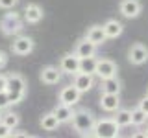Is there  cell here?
<instances>
[{
    "label": "cell",
    "instance_id": "cell-2",
    "mask_svg": "<svg viewBox=\"0 0 148 138\" xmlns=\"http://www.w3.org/2000/svg\"><path fill=\"white\" fill-rule=\"evenodd\" d=\"M71 122H72V127H74V131H76L78 135L87 136V135L92 133V127H95L96 118H95V114H92L91 110L80 109V110H74Z\"/></svg>",
    "mask_w": 148,
    "mask_h": 138
},
{
    "label": "cell",
    "instance_id": "cell-1",
    "mask_svg": "<svg viewBox=\"0 0 148 138\" xmlns=\"http://www.w3.org/2000/svg\"><path fill=\"white\" fill-rule=\"evenodd\" d=\"M26 89H28V83L26 79L21 76V74L13 72L8 76V85H6V92H8V98L11 105H17L24 99L26 96Z\"/></svg>",
    "mask_w": 148,
    "mask_h": 138
},
{
    "label": "cell",
    "instance_id": "cell-4",
    "mask_svg": "<svg viewBox=\"0 0 148 138\" xmlns=\"http://www.w3.org/2000/svg\"><path fill=\"white\" fill-rule=\"evenodd\" d=\"M119 125L113 118H102L95 122V127H92V136L96 138H117L119 136Z\"/></svg>",
    "mask_w": 148,
    "mask_h": 138
},
{
    "label": "cell",
    "instance_id": "cell-19",
    "mask_svg": "<svg viewBox=\"0 0 148 138\" xmlns=\"http://www.w3.org/2000/svg\"><path fill=\"white\" fill-rule=\"evenodd\" d=\"M41 127H43V131H56L59 125H61V122L58 120V116H56L54 112H46L41 116Z\"/></svg>",
    "mask_w": 148,
    "mask_h": 138
},
{
    "label": "cell",
    "instance_id": "cell-24",
    "mask_svg": "<svg viewBox=\"0 0 148 138\" xmlns=\"http://www.w3.org/2000/svg\"><path fill=\"white\" fill-rule=\"evenodd\" d=\"M146 120H148V114L145 112V110H141L139 107L132 110V125L141 127V125H145V123H146Z\"/></svg>",
    "mask_w": 148,
    "mask_h": 138
},
{
    "label": "cell",
    "instance_id": "cell-32",
    "mask_svg": "<svg viewBox=\"0 0 148 138\" xmlns=\"http://www.w3.org/2000/svg\"><path fill=\"white\" fill-rule=\"evenodd\" d=\"M146 96H148V92H146Z\"/></svg>",
    "mask_w": 148,
    "mask_h": 138
},
{
    "label": "cell",
    "instance_id": "cell-7",
    "mask_svg": "<svg viewBox=\"0 0 148 138\" xmlns=\"http://www.w3.org/2000/svg\"><path fill=\"white\" fill-rule=\"evenodd\" d=\"M59 70L65 74H71L74 76L76 72H80V57L76 53H65L61 59H59Z\"/></svg>",
    "mask_w": 148,
    "mask_h": 138
},
{
    "label": "cell",
    "instance_id": "cell-21",
    "mask_svg": "<svg viewBox=\"0 0 148 138\" xmlns=\"http://www.w3.org/2000/svg\"><path fill=\"white\" fill-rule=\"evenodd\" d=\"M113 120L117 122V125L119 127H128V125H132V110H128V109H117L115 110V116Z\"/></svg>",
    "mask_w": 148,
    "mask_h": 138
},
{
    "label": "cell",
    "instance_id": "cell-18",
    "mask_svg": "<svg viewBox=\"0 0 148 138\" xmlns=\"http://www.w3.org/2000/svg\"><path fill=\"white\" fill-rule=\"evenodd\" d=\"M122 30H124V26L120 24L119 20H115V18H109L104 24V31H106V37H108V39H117V37L122 33Z\"/></svg>",
    "mask_w": 148,
    "mask_h": 138
},
{
    "label": "cell",
    "instance_id": "cell-23",
    "mask_svg": "<svg viewBox=\"0 0 148 138\" xmlns=\"http://www.w3.org/2000/svg\"><path fill=\"white\" fill-rule=\"evenodd\" d=\"M95 68H96L95 55H91V57H80V72L92 74V76H95Z\"/></svg>",
    "mask_w": 148,
    "mask_h": 138
},
{
    "label": "cell",
    "instance_id": "cell-12",
    "mask_svg": "<svg viewBox=\"0 0 148 138\" xmlns=\"http://www.w3.org/2000/svg\"><path fill=\"white\" fill-rule=\"evenodd\" d=\"M41 81L45 83V85H58L59 81H61V70H59V66H45L43 70H41Z\"/></svg>",
    "mask_w": 148,
    "mask_h": 138
},
{
    "label": "cell",
    "instance_id": "cell-33",
    "mask_svg": "<svg viewBox=\"0 0 148 138\" xmlns=\"http://www.w3.org/2000/svg\"><path fill=\"white\" fill-rule=\"evenodd\" d=\"M0 112H2V110H0Z\"/></svg>",
    "mask_w": 148,
    "mask_h": 138
},
{
    "label": "cell",
    "instance_id": "cell-25",
    "mask_svg": "<svg viewBox=\"0 0 148 138\" xmlns=\"http://www.w3.org/2000/svg\"><path fill=\"white\" fill-rule=\"evenodd\" d=\"M9 98H8V92L4 90V92H0V110H6L9 107Z\"/></svg>",
    "mask_w": 148,
    "mask_h": 138
},
{
    "label": "cell",
    "instance_id": "cell-8",
    "mask_svg": "<svg viewBox=\"0 0 148 138\" xmlns=\"http://www.w3.org/2000/svg\"><path fill=\"white\" fill-rule=\"evenodd\" d=\"M80 98H82V92L78 90L74 85H67V87H63V89L59 90V103H65V105L74 107V105L80 101Z\"/></svg>",
    "mask_w": 148,
    "mask_h": 138
},
{
    "label": "cell",
    "instance_id": "cell-14",
    "mask_svg": "<svg viewBox=\"0 0 148 138\" xmlns=\"http://www.w3.org/2000/svg\"><path fill=\"white\" fill-rule=\"evenodd\" d=\"M100 107H102V110H106V112H115V110L120 107L119 94H106V92H102V96H100Z\"/></svg>",
    "mask_w": 148,
    "mask_h": 138
},
{
    "label": "cell",
    "instance_id": "cell-22",
    "mask_svg": "<svg viewBox=\"0 0 148 138\" xmlns=\"http://www.w3.org/2000/svg\"><path fill=\"white\" fill-rule=\"evenodd\" d=\"M0 122H4L8 127H11L13 131L18 127L21 123V118H18L17 112H11V110H6V112H0Z\"/></svg>",
    "mask_w": 148,
    "mask_h": 138
},
{
    "label": "cell",
    "instance_id": "cell-30",
    "mask_svg": "<svg viewBox=\"0 0 148 138\" xmlns=\"http://www.w3.org/2000/svg\"><path fill=\"white\" fill-rule=\"evenodd\" d=\"M6 85H8V76L0 74V92H4V90H6Z\"/></svg>",
    "mask_w": 148,
    "mask_h": 138
},
{
    "label": "cell",
    "instance_id": "cell-10",
    "mask_svg": "<svg viewBox=\"0 0 148 138\" xmlns=\"http://www.w3.org/2000/svg\"><path fill=\"white\" fill-rule=\"evenodd\" d=\"M72 85L83 94V92H89V90L92 89V85H95V77H92V74L76 72V74H74V81H72Z\"/></svg>",
    "mask_w": 148,
    "mask_h": 138
},
{
    "label": "cell",
    "instance_id": "cell-5",
    "mask_svg": "<svg viewBox=\"0 0 148 138\" xmlns=\"http://www.w3.org/2000/svg\"><path fill=\"white\" fill-rule=\"evenodd\" d=\"M34 48H35V43H34V39L28 37V35H18L11 43V52L15 55H22V57H24V55H30L34 52Z\"/></svg>",
    "mask_w": 148,
    "mask_h": 138
},
{
    "label": "cell",
    "instance_id": "cell-3",
    "mask_svg": "<svg viewBox=\"0 0 148 138\" xmlns=\"http://www.w3.org/2000/svg\"><path fill=\"white\" fill-rule=\"evenodd\" d=\"M22 26H24V18H22L18 13H6L2 18H0V31L6 37H13L18 35L22 31Z\"/></svg>",
    "mask_w": 148,
    "mask_h": 138
},
{
    "label": "cell",
    "instance_id": "cell-20",
    "mask_svg": "<svg viewBox=\"0 0 148 138\" xmlns=\"http://www.w3.org/2000/svg\"><path fill=\"white\" fill-rule=\"evenodd\" d=\"M52 112L58 116V120L61 123H67V122H71V118H72V114H74V110L71 105H65V103H59V105H56V109L52 110Z\"/></svg>",
    "mask_w": 148,
    "mask_h": 138
},
{
    "label": "cell",
    "instance_id": "cell-16",
    "mask_svg": "<svg viewBox=\"0 0 148 138\" xmlns=\"http://www.w3.org/2000/svg\"><path fill=\"white\" fill-rule=\"evenodd\" d=\"M95 52H96V44H92L87 39H82L74 48V53L78 57H91V55H95Z\"/></svg>",
    "mask_w": 148,
    "mask_h": 138
},
{
    "label": "cell",
    "instance_id": "cell-27",
    "mask_svg": "<svg viewBox=\"0 0 148 138\" xmlns=\"http://www.w3.org/2000/svg\"><path fill=\"white\" fill-rule=\"evenodd\" d=\"M18 0H0V9H13Z\"/></svg>",
    "mask_w": 148,
    "mask_h": 138
},
{
    "label": "cell",
    "instance_id": "cell-13",
    "mask_svg": "<svg viewBox=\"0 0 148 138\" xmlns=\"http://www.w3.org/2000/svg\"><path fill=\"white\" fill-rule=\"evenodd\" d=\"M141 2L139 0H122L120 2V13L126 18H135L141 13Z\"/></svg>",
    "mask_w": 148,
    "mask_h": 138
},
{
    "label": "cell",
    "instance_id": "cell-29",
    "mask_svg": "<svg viewBox=\"0 0 148 138\" xmlns=\"http://www.w3.org/2000/svg\"><path fill=\"white\" fill-rule=\"evenodd\" d=\"M137 107L141 109V110H145V112L148 114V96H145V98L139 101V105H137Z\"/></svg>",
    "mask_w": 148,
    "mask_h": 138
},
{
    "label": "cell",
    "instance_id": "cell-26",
    "mask_svg": "<svg viewBox=\"0 0 148 138\" xmlns=\"http://www.w3.org/2000/svg\"><path fill=\"white\" fill-rule=\"evenodd\" d=\"M11 133H13L11 127H8L4 122H0V138H9V136H11Z\"/></svg>",
    "mask_w": 148,
    "mask_h": 138
},
{
    "label": "cell",
    "instance_id": "cell-11",
    "mask_svg": "<svg viewBox=\"0 0 148 138\" xmlns=\"http://www.w3.org/2000/svg\"><path fill=\"white\" fill-rule=\"evenodd\" d=\"M45 17L43 13V7L39 6V4H28V6L24 7V22H28V24H37V22H41Z\"/></svg>",
    "mask_w": 148,
    "mask_h": 138
},
{
    "label": "cell",
    "instance_id": "cell-6",
    "mask_svg": "<svg viewBox=\"0 0 148 138\" xmlns=\"http://www.w3.org/2000/svg\"><path fill=\"white\" fill-rule=\"evenodd\" d=\"M119 66L115 61L111 59H96V68H95V76H98L100 79H106V77L117 76Z\"/></svg>",
    "mask_w": 148,
    "mask_h": 138
},
{
    "label": "cell",
    "instance_id": "cell-31",
    "mask_svg": "<svg viewBox=\"0 0 148 138\" xmlns=\"http://www.w3.org/2000/svg\"><path fill=\"white\" fill-rule=\"evenodd\" d=\"M145 135H146V136H148V131H146V133H145Z\"/></svg>",
    "mask_w": 148,
    "mask_h": 138
},
{
    "label": "cell",
    "instance_id": "cell-17",
    "mask_svg": "<svg viewBox=\"0 0 148 138\" xmlns=\"http://www.w3.org/2000/svg\"><path fill=\"white\" fill-rule=\"evenodd\" d=\"M100 81H102V92H106V94H120L122 85H120L117 76L106 77V79H100Z\"/></svg>",
    "mask_w": 148,
    "mask_h": 138
},
{
    "label": "cell",
    "instance_id": "cell-15",
    "mask_svg": "<svg viewBox=\"0 0 148 138\" xmlns=\"http://www.w3.org/2000/svg\"><path fill=\"white\" fill-rule=\"evenodd\" d=\"M85 39L91 41V43L96 44V46L104 44L106 41H108V37H106V31H104V26H91L89 30H87V33H85Z\"/></svg>",
    "mask_w": 148,
    "mask_h": 138
},
{
    "label": "cell",
    "instance_id": "cell-28",
    "mask_svg": "<svg viewBox=\"0 0 148 138\" xmlns=\"http://www.w3.org/2000/svg\"><path fill=\"white\" fill-rule=\"evenodd\" d=\"M8 53L4 52V50H0V70H4V68L8 66Z\"/></svg>",
    "mask_w": 148,
    "mask_h": 138
},
{
    "label": "cell",
    "instance_id": "cell-9",
    "mask_svg": "<svg viewBox=\"0 0 148 138\" xmlns=\"http://www.w3.org/2000/svg\"><path fill=\"white\" fill-rule=\"evenodd\" d=\"M128 59H130V63L132 64H143V63H146L148 61V48L145 44H141V43H137V44H133L132 48H130V52H128Z\"/></svg>",
    "mask_w": 148,
    "mask_h": 138
}]
</instances>
